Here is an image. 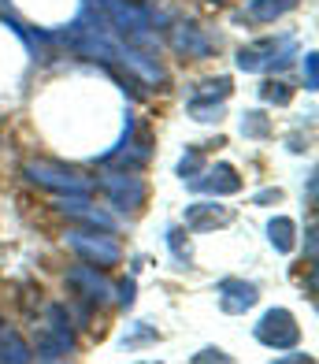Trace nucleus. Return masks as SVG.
<instances>
[{
	"instance_id": "obj_6",
	"label": "nucleus",
	"mask_w": 319,
	"mask_h": 364,
	"mask_svg": "<svg viewBox=\"0 0 319 364\" xmlns=\"http://www.w3.org/2000/svg\"><path fill=\"white\" fill-rule=\"evenodd\" d=\"M71 275H78V279H86V290H82V294H86L90 297V301H97V297H108V283H104V279H97V272L93 268H75Z\"/></svg>"
},
{
	"instance_id": "obj_2",
	"label": "nucleus",
	"mask_w": 319,
	"mask_h": 364,
	"mask_svg": "<svg viewBox=\"0 0 319 364\" xmlns=\"http://www.w3.org/2000/svg\"><path fill=\"white\" fill-rule=\"evenodd\" d=\"M104 190L115 208H141V201H145V182L138 175H108Z\"/></svg>"
},
{
	"instance_id": "obj_9",
	"label": "nucleus",
	"mask_w": 319,
	"mask_h": 364,
	"mask_svg": "<svg viewBox=\"0 0 319 364\" xmlns=\"http://www.w3.org/2000/svg\"><path fill=\"white\" fill-rule=\"evenodd\" d=\"M0 350H8V331H0ZM11 360H26L30 353H26V346L19 342V338H11V353H8Z\"/></svg>"
},
{
	"instance_id": "obj_10",
	"label": "nucleus",
	"mask_w": 319,
	"mask_h": 364,
	"mask_svg": "<svg viewBox=\"0 0 319 364\" xmlns=\"http://www.w3.org/2000/svg\"><path fill=\"white\" fill-rule=\"evenodd\" d=\"M267 123L260 119V112H249V119H242V134H264Z\"/></svg>"
},
{
	"instance_id": "obj_4",
	"label": "nucleus",
	"mask_w": 319,
	"mask_h": 364,
	"mask_svg": "<svg viewBox=\"0 0 319 364\" xmlns=\"http://www.w3.org/2000/svg\"><path fill=\"white\" fill-rule=\"evenodd\" d=\"M220 290H223V309L227 312H242V309H249L256 301V287L253 283H242V279H227V283H220Z\"/></svg>"
},
{
	"instance_id": "obj_8",
	"label": "nucleus",
	"mask_w": 319,
	"mask_h": 364,
	"mask_svg": "<svg viewBox=\"0 0 319 364\" xmlns=\"http://www.w3.org/2000/svg\"><path fill=\"white\" fill-rule=\"evenodd\" d=\"M271 242H275V250L286 253L290 245H293V223H290V220H279V223H271Z\"/></svg>"
},
{
	"instance_id": "obj_1",
	"label": "nucleus",
	"mask_w": 319,
	"mask_h": 364,
	"mask_svg": "<svg viewBox=\"0 0 319 364\" xmlns=\"http://www.w3.org/2000/svg\"><path fill=\"white\" fill-rule=\"evenodd\" d=\"M256 338L260 342H267V346H275V350H282V346H293L297 342V323H293V316L290 312H267L264 316V323L256 327Z\"/></svg>"
},
{
	"instance_id": "obj_3",
	"label": "nucleus",
	"mask_w": 319,
	"mask_h": 364,
	"mask_svg": "<svg viewBox=\"0 0 319 364\" xmlns=\"http://www.w3.org/2000/svg\"><path fill=\"white\" fill-rule=\"evenodd\" d=\"M67 242H71L78 253H86L90 260H100V264H115V260H119V245H115V242L93 238V235H71Z\"/></svg>"
},
{
	"instance_id": "obj_5",
	"label": "nucleus",
	"mask_w": 319,
	"mask_h": 364,
	"mask_svg": "<svg viewBox=\"0 0 319 364\" xmlns=\"http://www.w3.org/2000/svg\"><path fill=\"white\" fill-rule=\"evenodd\" d=\"M293 4H297V0H253V4H249V15H253L256 23H271L275 15L290 11Z\"/></svg>"
},
{
	"instance_id": "obj_7",
	"label": "nucleus",
	"mask_w": 319,
	"mask_h": 364,
	"mask_svg": "<svg viewBox=\"0 0 319 364\" xmlns=\"http://www.w3.org/2000/svg\"><path fill=\"white\" fill-rule=\"evenodd\" d=\"M175 45L182 48V53H197V56L208 53V41L200 38L197 30H178V34H175Z\"/></svg>"
}]
</instances>
